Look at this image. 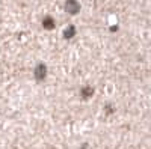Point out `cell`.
<instances>
[{
    "mask_svg": "<svg viewBox=\"0 0 151 149\" xmlns=\"http://www.w3.org/2000/svg\"><path fill=\"white\" fill-rule=\"evenodd\" d=\"M82 149H85V148H82Z\"/></svg>",
    "mask_w": 151,
    "mask_h": 149,
    "instance_id": "obj_2",
    "label": "cell"
},
{
    "mask_svg": "<svg viewBox=\"0 0 151 149\" xmlns=\"http://www.w3.org/2000/svg\"><path fill=\"white\" fill-rule=\"evenodd\" d=\"M45 66L44 65H40L36 68V71H35V77L38 78V80H42V78H45Z\"/></svg>",
    "mask_w": 151,
    "mask_h": 149,
    "instance_id": "obj_1",
    "label": "cell"
}]
</instances>
